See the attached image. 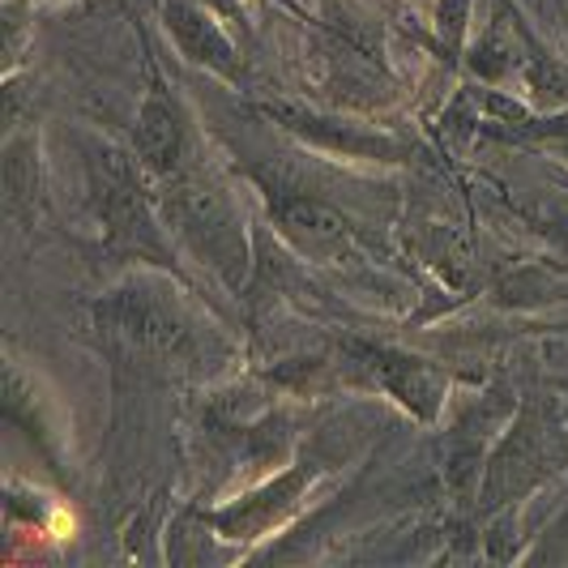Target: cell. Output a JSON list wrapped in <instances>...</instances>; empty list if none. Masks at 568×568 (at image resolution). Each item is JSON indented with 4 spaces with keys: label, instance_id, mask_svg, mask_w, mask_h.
<instances>
[{
    "label": "cell",
    "instance_id": "cell-3",
    "mask_svg": "<svg viewBox=\"0 0 568 568\" xmlns=\"http://www.w3.org/2000/svg\"><path fill=\"white\" fill-rule=\"evenodd\" d=\"M154 189H159L168 227L193 248V256H201V265H210L223 278V286L240 295L253 274V248H248L244 214L227 189L201 163L154 184Z\"/></svg>",
    "mask_w": 568,
    "mask_h": 568
},
{
    "label": "cell",
    "instance_id": "cell-1",
    "mask_svg": "<svg viewBox=\"0 0 568 568\" xmlns=\"http://www.w3.org/2000/svg\"><path fill=\"white\" fill-rule=\"evenodd\" d=\"M568 470V419L565 406L542 394H526L513 419L496 436L484 462V479L475 491V517L491 521L500 513L526 505L539 487Z\"/></svg>",
    "mask_w": 568,
    "mask_h": 568
},
{
    "label": "cell",
    "instance_id": "cell-10",
    "mask_svg": "<svg viewBox=\"0 0 568 568\" xmlns=\"http://www.w3.org/2000/svg\"><path fill=\"white\" fill-rule=\"evenodd\" d=\"M517 402L509 398V389H487L484 398L475 402L470 410H462L454 419V427L440 440V479L454 491V500L475 509V491L484 479V462L496 445V436L505 432V424L513 419Z\"/></svg>",
    "mask_w": 568,
    "mask_h": 568
},
{
    "label": "cell",
    "instance_id": "cell-4",
    "mask_svg": "<svg viewBox=\"0 0 568 568\" xmlns=\"http://www.w3.org/2000/svg\"><path fill=\"white\" fill-rule=\"evenodd\" d=\"M171 283H180V278L163 274V278H133V283L115 286L94 304V325L108 338L124 342L129 351H142V355H159V359L189 355L193 321Z\"/></svg>",
    "mask_w": 568,
    "mask_h": 568
},
{
    "label": "cell",
    "instance_id": "cell-13",
    "mask_svg": "<svg viewBox=\"0 0 568 568\" xmlns=\"http://www.w3.org/2000/svg\"><path fill=\"white\" fill-rule=\"evenodd\" d=\"M517 9H509L500 0V13L487 22V30L479 34V43L466 52V69L470 78H479L484 85H500L505 78H513V69H521V52H517Z\"/></svg>",
    "mask_w": 568,
    "mask_h": 568
},
{
    "label": "cell",
    "instance_id": "cell-16",
    "mask_svg": "<svg viewBox=\"0 0 568 568\" xmlns=\"http://www.w3.org/2000/svg\"><path fill=\"white\" fill-rule=\"evenodd\" d=\"M565 419H568V406H565Z\"/></svg>",
    "mask_w": 568,
    "mask_h": 568
},
{
    "label": "cell",
    "instance_id": "cell-9",
    "mask_svg": "<svg viewBox=\"0 0 568 568\" xmlns=\"http://www.w3.org/2000/svg\"><path fill=\"white\" fill-rule=\"evenodd\" d=\"M256 115L278 124L283 133L300 138L304 145L329 150V154H342V159H372V163H406L410 159L406 142H398V138L368 129V124H355V120H342V115L316 112L308 103L265 99V103H256Z\"/></svg>",
    "mask_w": 568,
    "mask_h": 568
},
{
    "label": "cell",
    "instance_id": "cell-7",
    "mask_svg": "<svg viewBox=\"0 0 568 568\" xmlns=\"http://www.w3.org/2000/svg\"><path fill=\"white\" fill-rule=\"evenodd\" d=\"M129 150L138 154V163H142L154 184H163L171 175L201 163L193 115L184 108V99L175 94V85L163 78L150 43H145V94L142 108H138V120H133V145Z\"/></svg>",
    "mask_w": 568,
    "mask_h": 568
},
{
    "label": "cell",
    "instance_id": "cell-6",
    "mask_svg": "<svg viewBox=\"0 0 568 568\" xmlns=\"http://www.w3.org/2000/svg\"><path fill=\"white\" fill-rule=\"evenodd\" d=\"M253 180L261 189V197H265L274 231L300 256L321 261V265H338V261H351L359 253V231L338 205H329V201H321L308 189H300V184H291L283 175H270L261 168L253 171Z\"/></svg>",
    "mask_w": 568,
    "mask_h": 568
},
{
    "label": "cell",
    "instance_id": "cell-11",
    "mask_svg": "<svg viewBox=\"0 0 568 568\" xmlns=\"http://www.w3.org/2000/svg\"><path fill=\"white\" fill-rule=\"evenodd\" d=\"M163 27L171 43L180 48V57L197 69H210L214 78L231 85L248 82V69L240 60V48L231 43L227 27L219 22V13L205 0H163Z\"/></svg>",
    "mask_w": 568,
    "mask_h": 568
},
{
    "label": "cell",
    "instance_id": "cell-14",
    "mask_svg": "<svg viewBox=\"0 0 568 568\" xmlns=\"http://www.w3.org/2000/svg\"><path fill=\"white\" fill-rule=\"evenodd\" d=\"M466 39H470V0H436V48L449 69L466 60Z\"/></svg>",
    "mask_w": 568,
    "mask_h": 568
},
{
    "label": "cell",
    "instance_id": "cell-2",
    "mask_svg": "<svg viewBox=\"0 0 568 568\" xmlns=\"http://www.w3.org/2000/svg\"><path fill=\"white\" fill-rule=\"evenodd\" d=\"M90 210L103 231V248L115 261L150 265L159 274H175L184 283V270L175 261L168 235V219L159 205V189L145 175L133 150L103 145L90 159Z\"/></svg>",
    "mask_w": 568,
    "mask_h": 568
},
{
    "label": "cell",
    "instance_id": "cell-12",
    "mask_svg": "<svg viewBox=\"0 0 568 568\" xmlns=\"http://www.w3.org/2000/svg\"><path fill=\"white\" fill-rule=\"evenodd\" d=\"M4 210L18 223H34L43 214V154H39V129L22 120L4 129Z\"/></svg>",
    "mask_w": 568,
    "mask_h": 568
},
{
    "label": "cell",
    "instance_id": "cell-8",
    "mask_svg": "<svg viewBox=\"0 0 568 568\" xmlns=\"http://www.w3.org/2000/svg\"><path fill=\"white\" fill-rule=\"evenodd\" d=\"M321 470H325V466H321L316 457L304 454L300 462H291L283 475L265 479L261 487L235 496V500L219 505V509L201 513V517H205V530H210L214 539L240 542V547H248V542L283 530L286 521L304 509V500H308V491H313Z\"/></svg>",
    "mask_w": 568,
    "mask_h": 568
},
{
    "label": "cell",
    "instance_id": "cell-15",
    "mask_svg": "<svg viewBox=\"0 0 568 568\" xmlns=\"http://www.w3.org/2000/svg\"><path fill=\"white\" fill-rule=\"evenodd\" d=\"M27 4H57V0H27Z\"/></svg>",
    "mask_w": 568,
    "mask_h": 568
},
{
    "label": "cell",
    "instance_id": "cell-5",
    "mask_svg": "<svg viewBox=\"0 0 568 568\" xmlns=\"http://www.w3.org/2000/svg\"><path fill=\"white\" fill-rule=\"evenodd\" d=\"M338 376L351 385L385 394L415 415L419 424H436L440 406L449 394V376L436 368L424 355H410L394 342H368V338H342L338 346Z\"/></svg>",
    "mask_w": 568,
    "mask_h": 568
}]
</instances>
